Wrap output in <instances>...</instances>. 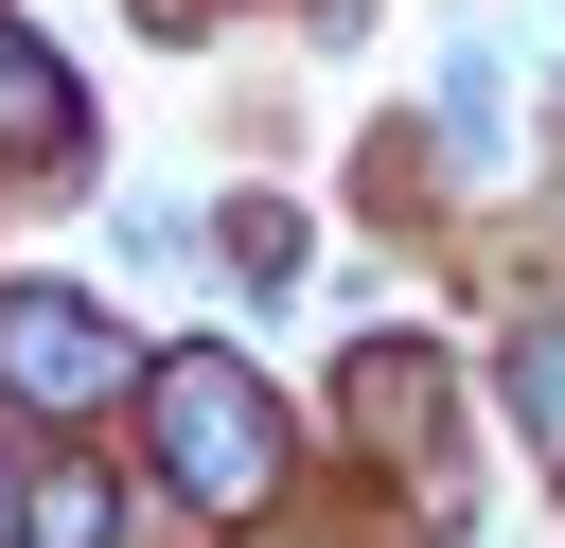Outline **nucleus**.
Segmentation results:
<instances>
[{
	"label": "nucleus",
	"instance_id": "obj_1",
	"mask_svg": "<svg viewBox=\"0 0 565 548\" xmlns=\"http://www.w3.org/2000/svg\"><path fill=\"white\" fill-rule=\"evenodd\" d=\"M159 460H177L194 513H247V495L282 477V407H265L230 354H177V371H159Z\"/></svg>",
	"mask_w": 565,
	"mask_h": 548
},
{
	"label": "nucleus",
	"instance_id": "obj_4",
	"mask_svg": "<svg viewBox=\"0 0 565 548\" xmlns=\"http://www.w3.org/2000/svg\"><path fill=\"white\" fill-rule=\"evenodd\" d=\"M512 389H530V442H547V460H565V318H547V336H530V354H512Z\"/></svg>",
	"mask_w": 565,
	"mask_h": 548
},
{
	"label": "nucleus",
	"instance_id": "obj_2",
	"mask_svg": "<svg viewBox=\"0 0 565 548\" xmlns=\"http://www.w3.org/2000/svg\"><path fill=\"white\" fill-rule=\"evenodd\" d=\"M0 389L18 407H106L124 389V336L88 301H0Z\"/></svg>",
	"mask_w": 565,
	"mask_h": 548
},
{
	"label": "nucleus",
	"instance_id": "obj_3",
	"mask_svg": "<svg viewBox=\"0 0 565 548\" xmlns=\"http://www.w3.org/2000/svg\"><path fill=\"white\" fill-rule=\"evenodd\" d=\"M0 141H18V159L71 141V88H53V53H18V35H0Z\"/></svg>",
	"mask_w": 565,
	"mask_h": 548
}]
</instances>
